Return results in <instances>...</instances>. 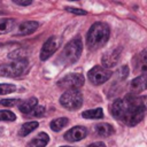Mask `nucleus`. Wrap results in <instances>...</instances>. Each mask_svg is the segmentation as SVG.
<instances>
[{
    "mask_svg": "<svg viewBox=\"0 0 147 147\" xmlns=\"http://www.w3.org/2000/svg\"><path fill=\"white\" fill-rule=\"evenodd\" d=\"M37 106H38V100L36 98H30V99H28L25 101L20 102L18 109L24 114H30Z\"/></svg>",
    "mask_w": 147,
    "mask_h": 147,
    "instance_id": "nucleus-14",
    "label": "nucleus"
},
{
    "mask_svg": "<svg viewBox=\"0 0 147 147\" xmlns=\"http://www.w3.org/2000/svg\"><path fill=\"white\" fill-rule=\"evenodd\" d=\"M111 75L113 72L109 69H106L102 65H95L88 71L87 77L93 85H101L106 83L111 77Z\"/></svg>",
    "mask_w": 147,
    "mask_h": 147,
    "instance_id": "nucleus-7",
    "label": "nucleus"
},
{
    "mask_svg": "<svg viewBox=\"0 0 147 147\" xmlns=\"http://www.w3.org/2000/svg\"><path fill=\"white\" fill-rule=\"evenodd\" d=\"M86 136H87L86 127L78 125V126H75V127L70 129L69 131H67L64 133V139L68 140V141L75 142V141H79V140L84 139Z\"/></svg>",
    "mask_w": 147,
    "mask_h": 147,
    "instance_id": "nucleus-11",
    "label": "nucleus"
},
{
    "mask_svg": "<svg viewBox=\"0 0 147 147\" xmlns=\"http://www.w3.org/2000/svg\"><path fill=\"white\" fill-rule=\"evenodd\" d=\"M132 64L136 72L147 75V48L134 55V57L132 59Z\"/></svg>",
    "mask_w": 147,
    "mask_h": 147,
    "instance_id": "nucleus-10",
    "label": "nucleus"
},
{
    "mask_svg": "<svg viewBox=\"0 0 147 147\" xmlns=\"http://www.w3.org/2000/svg\"><path fill=\"white\" fill-rule=\"evenodd\" d=\"M117 74H118V76H119L121 79H125L126 76L129 75V68H127L126 65H123V67L117 71Z\"/></svg>",
    "mask_w": 147,
    "mask_h": 147,
    "instance_id": "nucleus-25",
    "label": "nucleus"
},
{
    "mask_svg": "<svg viewBox=\"0 0 147 147\" xmlns=\"http://www.w3.org/2000/svg\"><path fill=\"white\" fill-rule=\"evenodd\" d=\"M16 116L13 111L10 110H0V121H15Z\"/></svg>",
    "mask_w": 147,
    "mask_h": 147,
    "instance_id": "nucleus-21",
    "label": "nucleus"
},
{
    "mask_svg": "<svg viewBox=\"0 0 147 147\" xmlns=\"http://www.w3.org/2000/svg\"><path fill=\"white\" fill-rule=\"evenodd\" d=\"M28 60H16L10 63L0 64V76L2 77H18L28 68Z\"/></svg>",
    "mask_w": 147,
    "mask_h": 147,
    "instance_id": "nucleus-4",
    "label": "nucleus"
},
{
    "mask_svg": "<svg viewBox=\"0 0 147 147\" xmlns=\"http://www.w3.org/2000/svg\"><path fill=\"white\" fill-rule=\"evenodd\" d=\"M65 10L69 11V13H74V14H77V15H86V11L83 10V9H79V8H72V7H65Z\"/></svg>",
    "mask_w": 147,
    "mask_h": 147,
    "instance_id": "nucleus-26",
    "label": "nucleus"
},
{
    "mask_svg": "<svg viewBox=\"0 0 147 147\" xmlns=\"http://www.w3.org/2000/svg\"><path fill=\"white\" fill-rule=\"evenodd\" d=\"M16 90V86L13 84H0V94L13 93Z\"/></svg>",
    "mask_w": 147,
    "mask_h": 147,
    "instance_id": "nucleus-22",
    "label": "nucleus"
},
{
    "mask_svg": "<svg viewBox=\"0 0 147 147\" xmlns=\"http://www.w3.org/2000/svg\"><path fill=\"white\" fill-rule=\"evenodd\" d=\"M82 116L84 118H88V119H96V118H102L103 117V111L101 108H95V109H88L83 111Z\"/></svg>",
    "mask_w": 147,
    "mask_h": 147,
    "instance_id": "nucleus-18",
    "label": "nucleus"
},
{
    "mask_svg": "<svg viewBox=\"0 0 147 147\" xmlns=\"http://www.w3.org/2000/svg\"><path fill=\"white\" fill-rule=\"evenodd\" d=\"M15 26V21L13 18H5L0 21V34L11 31Z\"/></svg>",
    "mask_w": 147,
    "mask_h": 147,
    "instance_id": "nucleus-20",
    "label": "nucleus"
},
{
    "mask_svg": "<svg viewBox=\"0 0 147 147\" xmlns=\"http://www.w3.org/2000/svg\"><path fill=\"white\" fill-rule=\"evenodd\" d=\"M20 100H17V99H2V100H0V103L1 105H3V106H9V107H13V106H15V105H20V102H18Z\"/></svg>",
    "mask_w": 147,
    "mask_h": 147,
    "instance_id": "nucleus-24",
    "label": "nucleus"
},
{
    "mask_svg": "<svg viewBox=\"0 0 147 147\" xmlns=\"http://www.w3.org/2000/svg\"><path fill=\"white\" fill-rule=\"evenodd\" d=\"M130 90L133 93H140L147 90V75H140L130 83Z\"/></svg>",
    "mask_w": 147,
    "mask_h": 147,
    "instance_id": "nucleus-12",
    "label": "nucleus"
},
{
    "mask_svg": "<svg viewBox=\"0 0 147 147\" xmlns=\"http://www.w3.org/2000/svg\"><path fill=\"white\" fill-rule=\"evenodd\" d=\"M122 47H116V48H113L110 51H108L107 53L103 54L102 59H101V62H102V67L106 68V69H109V68H113L115 67L119 59H121V55H122Z\"/></svg>",
    "mask_w": 147,
    "mask_h": 147,
    "instance_id": "nucleus-9",
    "label": "nucleus"
},
{
    "mask_svg": "<svg viewBox=\"0 0 147 147\" xmlns=\"http://www.w3.org/2000/svg\"><path fill=\"white\" fill-rule=\"evenodd\" d=\"M60 103L68 110L79 109L83 105V95L79 91H65L60 98Z\"/></svg>",
    "mask_w": 147,
    "mask_h": 147,
    "instance_id": "nucleus-5",
    "label": "nucleus"
},
{
    "mask_svg": "<svg viewBox=\"0 0 147 147\" xmlns=\"http://www.w3.org/2000/svg\"><path fill=\"white\" fill-rule=\"evenodd\" d=\"M49 141V137L45 132H40L36 138H33L29 142V147H45Z\"/></svg>",
    "mask_w": 147,
    "mask_h": 147,
    "instance_id": "nucleus-15",
    "label": "nucleus"
},
{
    "mask_svg": "<svg viewBox=\"0 0 147 147\" xmlns=\"http://www.w3.org/2000/svg\"><path fill=\"white\" fill-rule=\"evenodd\" d=\"M110 36V29L108 24L103 22H96L94 23L86 36V45L90 49L95 51L101 48L102 46L106 45Z\"/></svg>",
    "mask_w": 147,
    "mask_h": 147,
    "instance_id": "nucleus-2",
    "label": "nucleus"
},
{
    "mask_svg": "<svg viewBox=\"0 0 147 147\" xmlns=\"http://www.w3.org/2000/svg\"><path fill=\"white\" fill-rule=\"evenodd\" d=\"M13 1H14V3L20 5V6H29L32 3L31 0H13Z\"/></svg>",
    "mask_w": 147,
    "mask_h": 147,
    "instance_id": "nucleus-27",
    "label": "nucleus"
},
{
    "mask_svg": "<svg viewBox=\"0 0 147 147\" xmlns=\"http://www.w3.org/2000/svg\"><path fill=\"white\" fill-rule=\"evenodd\" d=\"M68 123H69V119H68L67 117H60V118H55V119H53V121L51 122L49 126H51V129H52L53 131L57 132V131L62 130Z\"/></svg>",
    "mask_w": 147,
    "mask_h": 147,
    "instance_id": "nucleus-19",
    "label": "nucleus"
},
{
    "mask_svg": "<svg viewBox=\"0 0 147 147\" xmlns=\"http://www.w3.org/2000/svg\"><path fill=\"white\" fill-rule=\"evenodd\" d=\"M60 46V39L55 36H52L49 37L45 44L42 45L41 47V51H40V60L41 61H45L47 59H49L54 53L55 51L57 49V47Z\"/></svg>",
    "mask_w": 147,
    "mask_h": 147,
    "instance_id": "nucleus-8",
    "label": "nucleus"
},
{
    "mask_svg": "<svg viewBox=\"0 0 147 147\" xmlns=\"http://www.w3.org/2000/svg\"><path fill=\"white\" fill-rule=\"evenodd\" d=\"M95 132L101 137H109L115 132V130L113 125L108 123H99L95 125Z\"/></svg>",
    "mask_w": 147,
    "mask_h": 147,
    "instance_id": "nucleus-16",
    "label": "nucleus"
},
{
    "mask_svg": "<svg viewBox=\"0 0 147 147\" xmlns=\"http://www.w3.org/2000/svg\"><path fill=\"white\" fill-rule=\"evenodd\" d=\"M38 126H39V123H38L37 121H31V122L24 123V124L21 126L20 131H18V136H21V137H25V136L30 134L32 131H34Z\"/></svg>",
    "mask_w": 147,
    "mask_h": 147,
    "instance_id": "nucleus-17",
    "label": "nucleus"
},
{
    "mask_svg": "<svg viewBox=\"0 0 147 147\" xmlns=\"http://www.w3.org/2000/svg\"><path fill=\"white\" fill-rule=\"evenodd\" d=\"M87 147H107V146L103 142H101V141H96V142H93V144L88 145Z\"/></svg>",
    "mask_w": 147,
    "mask_h": 147,
    "instance_id": "nucleus-28",
    "label": "nucleus"
},
{
    "mask_svg": "<svg viewBox=\"0 0 147 147\" xmlns=\"http://www.w3.org/2000/svg\"><path fill=\"white\" fill-rule=\"evenodd\" d=\"M83 51V42L80 37H76L72 40H70L62 49V52L59 55L57 62L62 65H69L75 63L82 54Z\"/></svg>",
    "mask_w": 147,
    "mask_h": 147,
    "instance_id": "nucleus-3",
    "label": "nucleus"
},
{
    "mask_svg": "<svg viewBox=\"0 0 147 147\" xmlns=\"http://www.w3.org/2000/svg\"><path fill=\"white\" fill-rule=\"evenodd\" d=\"M45 108L42 107V106H37L31 113H30V115H32V116H34V117H39V116H42L44 114H45Z\"/></svg>",
    "mask_w": 147,
    "mask_h": 147,
    "instance_id": "nucleus-23",
    "label": "nucleus"
},
{
    "mask_svg": "<svg viewBox=\"0 0 147 147\" xmlns=\"http://www.w3.org/2000/svg\"><path fill=\"white\" fill-rule=\"evenodd\" d=\"M146 98L129 94L124 99L115 100L110 106L111 115L129 126L140 123L146 113Z\"/></svg>",
    "mask_w": 147,
    "mask_h": 147,
    "instance_id": "nucleus-1",
    "label": "nucleus"
},
{
    "mask_svg": "<svg viewBox=\"0 0 147 147\" xmlns=\"http://www.w3.org/2000/svg\"><path fill=\"white\" fill-rule=\"evenodd\" d=\"M84 76L82 74H69L57 82V86L65 91H78L84 85Z\"/></svg>",
    "mask_w": 147,
    "mask_h": 147,
    "instance_id": "nucleus-6",
    "label": "nucleus"
},
{
    "mask_svg": "<svg viewBox=\"0 0 147 147\" xmlns=\"http://www.w3.org/2000/svg\"><path fill=\"white\" fill-rule=\"evenodd\" d=\"M62 147H71V146H62Z\"/></svg>",
    "mask_w": 147,
    "mask_h": 147,
    "instance_id": "nucleus-29",
    "label": "nucleus"
},
{
    "mask_svg": "<svg viewBox=\"0 0 147 147\" xmlns=\"http://www.w3.org/2000/svg\"><path fill=\"white\" fill-rule=\"evenodd\" d=\"M38 26H39V23L36 21H25L18 25L17 33L21 36H28V34L33 33L38 29Z\"/></svg>",
    "mask_w": 147,
    "mask_h": 147,
    "instance_id": "nucleus-13",
    "label": "nucleus"
}]
</instances>
